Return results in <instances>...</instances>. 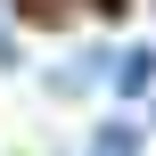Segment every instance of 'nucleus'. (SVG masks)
I'll return each mask as SVG.
<instances>
[{
    "label": "nucleus",
    "instance_id": "1",
    "mask_svg": "<svg viewBox=\"0 0 156 156\" xmlns=\"http://www.w3.org/2000/svg\"><path fill=\"white\" fill-rule=\"evenodd\" d=\"M107 82H115V99H148L156 90V49H140V41L115 49V58H107Z\"/></svg>",
    "mask_w": 156,
    "mask_h": 156
},
{
    "label": "nucleus",
    "instance_id": "2",
    "mask_svg": "<svg viewBox=\"0 0 156 156\" xmlns=\"http://www.w3.org/2000/svg\"><path fill=\"white\" fill-rule=\"evenodd\" d=\"M140 148H148V132L115 115V123H99V132H90V148H82V156H140Z\"/></svg>",
    "mask_w": 156,
    "mask_h": 156
}]
</instances>
